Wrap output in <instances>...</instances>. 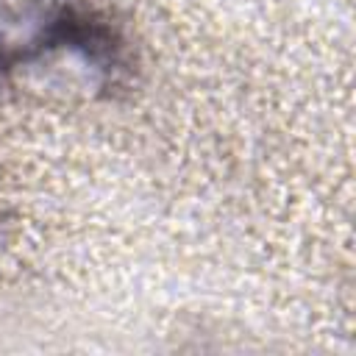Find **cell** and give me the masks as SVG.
Instances as JSON below:
<instances>
[{
	"mask_svg": "<svg viewBox=\"0 0 356 356\" xmlns=\"http://www.w3.org/2000/svg\"><path fill=\"white\" fill-rule=\"evenodd\" d=\"M58 50L78 53L111 81L125 64L117 31L70 0H0V70L28 67Z\"/></svg>",
	"mask_w": 356,
	"mask_h": 356,
	"instance_id": "6da1fadb",
	"label": "cell"
}]
</instances>
